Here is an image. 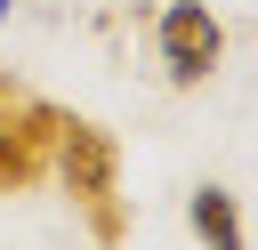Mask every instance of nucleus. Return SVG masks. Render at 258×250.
I'll return each instance as SVG.
<instances>
[{"instance_id": "f257e3e1", "label": "nucleus", "mask_w": 258, "mask_h": 250, "mask_svg": "<svg viewBox=\"0 0 258 250\" xmlns=\"http://www.w3.org/2000/svg\"><path fill=\"white\" fill-rule=\"evenodd\" d=\"M153 48H161L169 89H202V81L226 65V24H218L210 0H169L161 24H153Z\"/></svg>"}, {"instance_id": "f03ea898", "label": "nucleus", "mask_w": 258, "mask_h": 250, "mask_svg": "<svg viewBox=\"0 0 258 250\" xmlns=\"http://www.w3.org/2000/svg\"><path fill=\"white\" fill-rule=\"evenodd\" d=\"M64 185L81 194V202H105L113 194V145H105V129H89V121H64Z\"/></svg>"}, {"instance_id": "7ed1b4c3", "label": "nucleus", "mask_w": 258, "mask_h": 250, "mask_svg": "<svg viewBox=\"0 0 258 250\" xmlns=\"http://www.w3.org/2000/svg\"><path fill=\"white\" fill-rule=\"evenodd\" d=\"M185 218H194L202 250H242V210H234V194H226V185H194Z\"/></svg>"}, {"instance_id": "20e7f679", "label": "nucleus", "mask_w": 258, "mask_h": 250, "mask_svg": "<svg viewBox=\"0 0 258 250\" xmlns=\"http://www.w3.org/2000/svg\"><path fill=\"white\" fill-rule=\"evenodd\" d=\"M8 8H16V0H0V24H8Z\"/></svg>"}]
</instances>
